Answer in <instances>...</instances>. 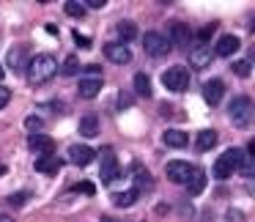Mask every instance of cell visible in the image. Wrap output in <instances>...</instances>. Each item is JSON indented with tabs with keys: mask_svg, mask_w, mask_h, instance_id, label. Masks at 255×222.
<instances>
[{
	"mask_svg": "<svg viewBox=\"0 0 255 222\" xmlns=\"http://www.w3.org/2000/svg\"><path fill=\"white\" fill-rule=\"evenodd\" d=\"M134 200H137V192H134V189H127V192H116V195H113V206H121V209H129Z\"/></svg>",
	"mask_w": 255,
	"mask_h": 222,
	"instance_id": "7402d4cb",
	"label": "cell"
},
{
	"mask_svg": "<svg viewBox=\"0 0 255 222\" xmlns=\"http://www.w3.org/2000/svg\"><path fill=\"white\" fill-rule=\"evenodd\" d=\"M74 41H77L80 47H88V44H91V39H88V36H80V33H74Z\"/></svg>",
	"mask_w": 255,
	"mask_h": 222,
	"instance_id": "d590c367",
	"label": "cell"
},
{
	"mask_svg": "<svg viewBox=\"0 0 255 222\" xmlns=\"http://www.w3.org/2000/svg\"><path fill=\"white\" fill-rule=\"evenodd\" d=\"M74 189H77V192H85V195H94V184H91V181H80V184H74Z\"/></svg>",
	"mask_w": 255,
	"mask_h": 222,
	"instance_id": "f546056e",
	"label": "cell"
},
{
	"mask_svg": "<svg viewBox=\"0 0 255 222\" xmlns=\"http://www.w3.org/2000/svg\"><path fill=\"white\" fill-rule=\"evenodd\" d=\"M28 145H30V151H33L36 156H50V154H55V140H52L50 134H30Z\"/></svg>",
	"mask_w": 255,
	"mask_h": 222,
	"instance_id": "30bf717a",
	"label": "cell"
},
{
	"mask_svg": "<svg viewBox=\"0 0 255 222\" xmlns=\"http://www.w3.org/2000/svg\"><path fill=\"white\" fill-rule=\"evenodd\" d=\"M233 72H236L239 77H250V74H253V66H250V61H236L233 63Z\"/></svg>",
	"mask_w": 255,
	"mask_h": 222,
	"instance_id": "4316f807",
	"label": "cell"
},
{
	"mask_svg": "<svg viewBox=\"0 0 255 222\" xmlns=\"http://www.w3.org/2000/svg\"><path fill=\"white\" fill-rule=\"evenodd\" d=\"M102 222H121V220H116V217H110V214H105V217H102Z\"/></svg>",
	"mask_w": 255,
	"mask_h": 222,
	"instance_id": "8d00e7d4",
	"label": "cell"
},
{
	"mask_svg": "<svg viewBox=\"0 0 255 222\" xmlns=\"http://www.w3.org/2000/svg\"><path fill=\"white\" fill-rule=\"evenodd\" d=\"M242 47V41H239V36H233V33H228V36H222L220 41H217V47H214V52L217 55H222V58H231L233 52Z\"/></svg>",
	"mask_w": 255,
	"mask_h": 222,
	"instance_id": "4fadbf2b",
	"label": "cell"
},
{
	"mask_svg": "<svg viewBox=\"0 0 255 222\" xmlns=\"http://www.w3.org/2000/svg\"><path fill=\"white\" fill-rule=\"evenodd\" d=\"M118 36H121V44H124V41H132L134 36H137L134 22H118Z\"/></svg>",
	"mask_w": 255,
	"mask_h": 222,
	"instance_id": "cb8c5ba5",
	"label": "cell"
},
{
	"mask_svg": "<svg viewBox=\"0 0 255 222\" xmlns=\"http://www.w3.org/2000/svg\"><path fill=\"white\" fill-rule=\"evenodd\" d=\"M25 200H28V195L19 192V195H11V198H8V203H11V206H19V203H25Z\"/></svg>",
	"mask_w": 255,
	"mask_h": 222,
	"instance_id": "d6a6232c",
	"label": "cell"
},
{
	"mask_svg": "<svg viewBox=\"0 0 255 222\" xmlns=\"http://www.w3.org/2000/svg\"><path fill=\"white\" fill-rule=\"evenodd\" d=\"M63 8H66L69 17H83V14H85V6H83V3H77V0H69Z\"/></svg>",
	"mask_w": 255,
	"mask_h": 222,
	"instance_id": "484cf974",
	"label": "cell"
},
{
	"mask_svg": "<svg viewBox=\"0 0 255 222\" xmlns=\"http://www.w3.org/2000/svg\"><path fill=\"white\" fill-rule=\"evenodd\" d=\"M162 140H165V145H170V148H184V145H189V134L181 132V129H165Z\"/></svg>",
	"mask_w": 255,
	"mask_h": 222,
	"instance_id": "9a60e30c",
	"label": "cell"
},
{
	"mask_svg": "<svg viewBox=\"0 0 255 222\" xmlns=\"http://www.w3.org/2000/svg\"><path fill=\"white\" fill-rule=\"evenodd\" d=\"M0 80H3V66H0Z\"/></svg>",
	"mask_w": 255,
	"mask_h": 222,
	"instance_id": "ab89813d",
	"label": "cell"
},
{
	"mask_svg": "<svg viewBox=\"0 0 255 222\" xmlns=\"http://www.w3.org/2000/svg\"><path fill=\"white\" fill-rule=\"evenodd\" d=\"M105 58H107L110 63H116V66H127V63L132 61V52H129L127 44L116 41V44H107V47H105Z\"/></svg>",
	"mask_w": 255,
	"mask_h": 222,
	"instance_id": "9c48e42d",
	"label": "cell"
},
{
	"mask_svg": "<svg viewBox=\"0 0 255 222\" xmlns=\"http://www.w3.org/2000/svg\"><path fill=\"white\" fill-rule=\"evenodd\" d=\"M222 96H225V83H222V80H209V83L203 85V99H206V105L217 107V105L222 102Z\"/></svg>",
	"mask_w": 255,
	"mask_h": 222,
	"instance_id": "8fae6325",
	"label": "cell"
},
{
	"mask_svg": "<svg viewBox=\"0 0 255 222\" xmlns=\"http://www.w3.org/2000/svg\"><path fill=\"white\" fill-rule=\"evenodd\" d=\"M99 176L105 184L116 181L118 176H121V165H118L116 154H113V148H102V167H99Z\"/></svg>",
	"mask_w": 255,
	"mask_h": 222,
	"instance_id": "8992f818",
	"label": "cell"
},
{
	"mask_svg": "<svg viewBox=\"0 0 255 222\" xmlns=\"http://www.w3.org/2000/svg\"><path fill=\"white\" fill-rule=\"evenodd\" d=\"M217 145V132L214 129H203V132H198V137H195V148L198 151H209Z\"/></svg>",
	"mask_w": 255,
	"mask_h": 222,
	"instance_id": "44dd1931",
	"label": "cell"
},
{
	"mask_svg": "<svg viewBox=\"0 0 255 222\" xmlns=\"http://www.w3.org/2000/svg\"><path fill=\"white\" fill-rule=\"evenodd\" d=\"M134 91H137V96H151V80L148 74H134Z\"/></svg>",
	"mask_w": 255,
	"mask_h": 222,
	"instance_id": "603a6c76",
	"label": "cell"
},
{
	"mask_svg": "<svg viewBox=\"0 0 255 222\" xmlns=\"http://www.w3.org/2000/svg\"><path fill=\"white\" fill-rule=\"evenodd\" d=\"M83 6H88V8H105V0H85Z\"/></svg>",
	"mask_w": 255,
	"mask_h": 222,
	"instance_id": "e575fe53",
	"label": "cell"
},
{
	"mask_svg": "<svg viewBox=\"0 0 255 222\" xmlns=\"http://www.w3.org/2000/svg\"><path fill=\"white\" fill-rule=\"evenodd\" d=\"M242 159H244V154L239 148H228L225 154H220V159L214 162V178L233 176L239 170V165H242Z\"/></svg>",
	"mask_w": 255,
	"mask_h": 222,
	"instance_id": "3957f363",
	"label": "cell"
},
{
	"mask_svg": "<svg viewBox=\"0 0 255 222\" xmlns=\"http://www.w3.org/2000/svg\"><path fill=\"white\" fill-rule=\"evenodd\" d=\"M203 189H206V173L200 170V167H192V176H189V181H187V192L200 195Z\"/></svg>",
	"mask_w": 255,
	"mask_h": 222,
	"instance_id": "ffe728a7",
	"label": "cell"
},
{
	"mask_svg": "<svg viewBox=\"0 0 255 222\" xmlns=\"http://www.w3.org/2000/svg\"><path fill=\"white\" fill-rule=\"evenodd\" d=\"M189 176H192V165L184 159H173L167 162V178H170L173 184H187Z\"/></svg>",
	"mask_w": 255,
	"mask_h": 222,
	"instance_id": "ba28073f",
	"label": "cell"
},
{
	"mask_svg": "<svg viewBox=\"0 0 255 222\" xmlns=\"http://www.w3.org/2000/svg\"><path fill=\"white\" fill-rule=\"evenodd\" d=\"M167 41H170V47H189V41H192V30L187 28L184 22H170L167 25Z\"/></svg>",
	"mask_w": 255,
	"mask_h": 222,
	"instance_id": "52a82bcc",
	"label": "cell"
},
{
	"mask_svg": "<svg viewBox=\"0 0 255 222\" xmlns=\"http://www.w3.org/2000/svg\"><path fill=\"white\" fill-rule=\"evenodd\" d=\"M0 173H6V167H3V165H0Z\"/></svg>",
	"mask_w": 255,
	"mask_h": 222,
	"instance_id": "f35d334b",
	"label": "cell"
},
{
	"mask_svg": "<svg viewBox=\"0 0 255 222\" xmlns=\"http://www.w3.org/2000/svg\"><path fill=\"white\" fill-rule=\"evenodd\" d=\"M209 63H211V50H209V47L189 50V66H192V69H206Z\"/></svg>",
	"mask_w": 255,
	"mask_h": 222,
	"instance_id": "2e32d148",
	"label": "cell"
},
{
	"mask_svg": "<svg viewBox=\"0 0 255 222\" xmlns=\"http://www.w3.org/2000/svg\"><path fill=\"white\" fill-rule=\"evenodd\" d=\"M143 50L148 52L151 58H159V55H167L173 47H170V41L165 39V33H159V30H148V33L143 36Z\"/></svg>",
	"mask_w": 255,
	"mask_h": 222,
	"instance_id": "5b68a950",
	"label": "cell"
},
{
	"mask_svg": "<svg viewBox=\"0 0 255 222\" xmlns=\"http://www.w3.org/2000/svg\"><path fill=\"white\" fill-rule=\"evenodd\" d=\"M80 134H83V137H96V134H99V115L88 112V115L80 118Z\"/></svg>",
	"mask_w": 255,
	"mask_h": 222,
	"instance_id": "ac0fdd59",
	"label": "cell"
},
{
	"mask_svg": "<svg viewBox=\"0 0 255 222\" xmlns=\"http://www.w3.org/2000/svg\"><path fill=\"white\" fill-rule=\"evenodd\" d=\"M83 77H102V69L99 66H85V74Z\"/></svg>",
	"mask_w": 255,
	"mask_h": 222,
	"instance_id": "1f68e13d",
	"label": "cell"
},
{
	"mask_svg": "<svg viewBox=\"0 0 255 222\" xmlns=\"http://www.w3.org/2000/svg\"><path fill=\"white\" fill-rule=\"evenodd\" d=\"M211 33H214V25H206V28L198 33V39H200V41H209V39H211Z\"/></svg>",
	"mask_w": 255,
	"mask_h": 222,
	"instance_id": "4dcf8cb0",
	"label": "cell"
},
{
	"mask_svg": "<svg viewBox=\"0 0 255 222\" xmlns=\"http://www.w3.org/2000/svg\"><path fill=\"white\" fill-rule=\"evenodd\" d=\"M132 173H134V184H137V187H134V192H151V173L145 170L143 165H134L132 167Z\"/></svg>",
	"mask_w": 255,
	"mask_h": 222,
	"instance_id": "e0dca14e",
	"label": "cell"
},
{
	"mask_svg": "<svg viewBox=\"0 0 255 222\" xmlns=\"http://www.w3.org/2000/svg\"><path fill=\"white\" fill-rule=\"evenodd\" d=\"M0 222H14V220H11L8 214H0Z\"/></svg>",
	"mask_w": 255,
	"mask_h": 222,
	"instance_id": "74e56055",
	"label": "cell"
},
{
	"mask_svg": "<svg viewBox=\"0 0 255 222\" xmlns=\"http://www.w3.org/2000/svg\"><path fill=\"white\" fill-rule=\"evenodd\" d=\"M102 85H105L102 77H80V96H83V99H94L102 91Z\"/></svg>",
	"mask_w": 255,
	"mask_h": 222,
	"instance_id": "5bb4252c",
	"label": "cell"
},
{
	"mask_svg": "<svg viewBox=\"0 0 255 222\" xmlns=\"http://www.w3.org/2000/svg\"><path fill=\"white\" fill-rule=\"evenodd\" d=\"M8 63H11L14 69L19 66V50H11V52H8Z\"/></svg>",
	"mask_w": 255,
	"mask_h": 222,
	"instance_id": "836d02e7",
	"label": "cell"
},
{
	"mask_svg": "<svg viewBox=\"0 0 255 222\" xmlns=\"http://www.w3.org/2000/svg\"><path fill=\"white\" fill-rule=\"evenodd\" d=\"M25 126H28L33 134H39V129L44 126V121H41L39 115H28V118H25Z\"/></svg>",
	"mask_w": 255,
	"mask_h": 222,
	"instance_id": "83f0119b",
	"label": "cell"
},
{
	"mask_svg": "<svg viewBox=\"0 0 255 222\" xmlns=\"http://www.w3.org/2000/svg\"><path fill=\"white\" fill-rule=\"evenodd\" d=\"M162 85L167 91H187L189 88V69L184 66H170L162 72Z\"/></svg>",
	"mask_w": 255,
	"mask_h": 222,
	"instance_id": "277c9868",
	"label": "cell"
},
{
	"mask_svg": "<svg viewBox=\"0 0 255 222\" xmlns=\"http://www.w3.org/2000/svg\"><path fill=\"white\" fill-rule=\"evenodd\" d=\"M8 102H11V91H8V88H3V85H0V110H3V107H6Z\"/></svg>",
	"mask_w": 255,
	"mask_h": 222,
	"instance_id": "f1b7e54d",
	"label": "cell"
},
{
	"mask_svg": "<svg viewBox=\"0 0 255 222\" xmlns=\"http://www.w3.org/2000/svg\"><path fill=\"white\" fill-rule=\"evenodd\" d=\"M228 115H231V123L239 129H247L250 123H253L255 118V105L250 96H236V99L231 102V107H228Z\"/></svg>",
	"mask_w": 255,
	"mask_h": 222,
	"instance_id": "6da1fadb",
	"label": "cell"
},
{
	"mask_svg": "<svg viewBox=\"0 0 255 222\" xmlns=\"http://www.w3.org/2000/svg\"><path fill=\"white\" fill-rule=\"evenodd\" d=\"M33 167H36L39 173H58V170H61V159H58L55 154H50V156H36Z\"/></svg>",
	"mask_w": 255,
	"mask_h": 222,
	"instance_id": "d6986e66",
	"label": "cell"
},
{
	"mask_svg": "<svg viewBox=\"0 0 255 222\" xmlns=\"http://www.w3.org/2000/svg\"><path fill=\"white\" fill-rule=\"evenodd\" d=\"M52 74H58V61L52 55H36V58H30V63H28L30 83H47Z\"/></svg>",
	"mask_w": 255,
	"mask_h": 222,
	"instance_id": "7a4b0ae2",
	"label": "cell"
},
{
	"mask_svg": "<svg viewBox=\"0 0 255 222\" xmlns=\"http://www.w3.org/2000/svg\"><path fill=\"white\" fill-rule=\"evenodd\" d=\"M69 159L74 162V165H80V167H85V165H91V162L96 159V151L91 148V145H72L69 148Z\"/></svg>",
	"mask_w": 255,
	"mask_h": 222,
	"instance_id": "7c38bea8",
	"label": "cell"
},
{
	"mask_svg": "<svg viewBox=\"0 0 255 222\" xmlns=\"http://www.w3.org/2000/svg\"><path fill=\"white\" fill-rule=\"evenodd\" d=\"M61 72L66 74V77H74V74L80 72V58L77 55H69L66 61H63V66H61Z\"/></svg>",
	"mask_w": 255,
	"mask_h": 222,
	"instance_id": "d4e9b609",
	"label": "cell"
}]
</instances>
